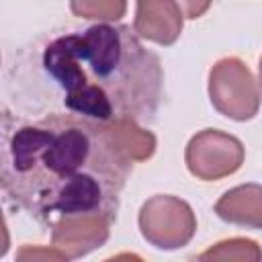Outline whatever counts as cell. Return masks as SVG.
<instances>
[{"label":"cell","instance_id":"6da1fadb","mask_svg":"<svg viewBox=\"0 0 262 262\" xmlns=\"http://www.w3.org/2000/svg\"><path fill=\"white\" fill-rule=\"evenodd\" d=\"M131 166L106 123L72 111L47 115L6 133L2 190L47 229L113 223Z\"/></svg>","mask_w":262,"mask_h":262},{"label":"cell","instance_id":"7a4b0ae2","mask_svg":"<svg viewBox=\"0 0 262 262\" xmlns=\"http://www.w3.org/2000/svg\"><path fill=\"white\" fill-rule=\"evenodd\" d=\"M43 68L63 92L68 111L100 123L149 121L162 100L160 57L129 25L98 23L55 37Z\"/></svg>","mask_w":262,"mask_h":262},{"label":"cell","instance_id":"3957f363","mask_svg":"<svg viewBox=\"0 0 262 262\" xmlns=\"http://www.w3.org/2000/svg\"><path fill=\"white\" fill-rule=\"evenodd\" d=\"M207 88L213 108L227 119L250 121L260 111V84L248 63L235 55L221 57L211 66Z\"/></svg>","mask_w":262,"mask_h":262},{"label":"cell","instance_id":"277c9868","mask_svg":"<svg viewBox=\"0 0 262 262\" xmlns=\"http://www.w3.org/2000/svg\"><path fill=\"white\" fill-rule=\"evenodd\" d=\"M141 237L158 250H180L196 233V215L192 207L174 194L149 196L137 215Z\"/></svg>","mask_w":262,"mask_h":262},{"label":"cell","instance_id":"5b68a950","mask_svg":"<svg viewBox=\"0 0 262 262\" xmlns=\"http://www.w3.org/2000/svg\"><path fill=\"white\" fill-rule=\"evenodd\" d=\"M246 160L244 143L221 129L196 131L184 149V162L188 172L203 180L213 182L235 174Z\"/></svg>","mask_w":262,"mask_h":262},{"label":"cell","instance_id":"8992f818","mask_svg":"<svg viewBox=\"0 0 262 262\" xmlns=\"http://www.w3.org/2000/svg\"><path fill=\"white\" fill-rule=\"evenodd\" d=\"M184 12L176 0H137L135 2V33L158 45H174L182 33Z\"/></svg>","mask_w":262,"mask_h":262},{"label":"cell","instance_id":"52a82bcc","mask_svg":"<svg viewBox=\"0 0 262 262\" xmlns=\"http://www.w3.org/2000/svg\"><path fill=\"white\" fill-rule=\"evenodd\" d=\"M215 213L225 223L262 229V184L248 182L225 190L215 203Z\"/></svg>","mask_w":262,"mask_h":262},{"label":"cell","instance_id":"ba28073f","mask_svg":"<svg viewBox=\"0 0 262 262\" xmlns=\"http://www.w3.org/2000/svg\"><path fill=\"white\" fill-rule=\"evenodd\" d=\"M115 141L119 143V147L125 151V156L131 162H141L151 158V154L156 151V137L141 129L137 125V121L133 119H117L106 123Z\"/></svg>","mask_w":262,"mask_h":262},{"label":"cell","instance_id":"9c48e42d","mask_svg":"<svg viewBox=\"0 0 262 262\" xmlns=\"http://www.w3.org/2000/svg\"><path fill=\"white\" fill-rule=\"evenodd\" d=\"M196 258L199 260H254L256 262L262 258V250L254 239L231 237V239L217 242L207 252L199 254Z\"/></svg>","mask_w":262,"mask_h":262},{"label":"cell","instance_id":"30bf717a","mask_svg":"<svg viewBox=\"0 0 262 262\" xmlns=\"http://www.w3.org/2000/svg\"><path fill=\"white\" fill-rule=\"evenodd\" d=\"M70 10L80 18L111 23L125 16L127 0H70Z\"/></svg>","mask_w":262,"mask_h":262},{"label":"cell","instance_id":"8fae6325","mask_svg":"<svg viewBox=\"0 0 262 262\" xmlns=\"http://www.w3.org/2000/svg\"><path fill=\"white\" fill-rule=\"evenodd\" d=\"M213 0H176V4L180 6V10L184 12L186 18H201L209 8H211Z\"/></svg>","mask_w":262,"mask_h":262},{"label":"cell","instance_id":"7c38bea8","mask_svg":"<svg viewBox=\"0 0 262 262\" xmlns=\"http://www.w3.org/2000/svg\"><path fill=\"white\" fill-rule=\"evenodd\" d=\"M258 72H260V82H262V57H260V66H258Z\"/></svg>","mask_w":262,"mask_h":262}]
</instances>
